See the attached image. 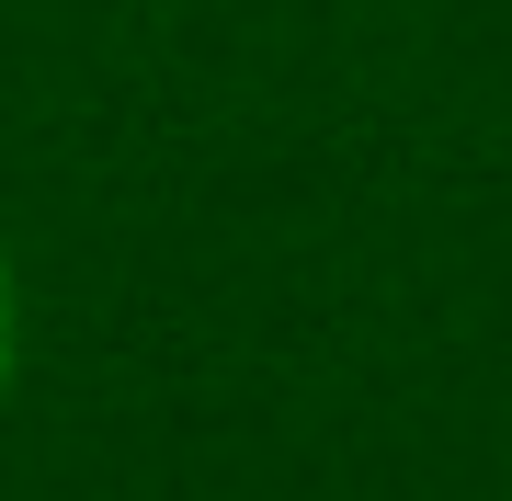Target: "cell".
<instances>
[{"label":"cell","instance_id":"6da1fadb","mask_svg":"<svg viewBox=\"0 0 512 501\" xmlns=\"http://www.w3.org/2000/svg\"><path fill=\"white\" fill-rule=\"evenodd\" d=\"M0 388H12V262H0Z\"/></svg>","mask_w":512,"mask_h":501}]
</instances>
